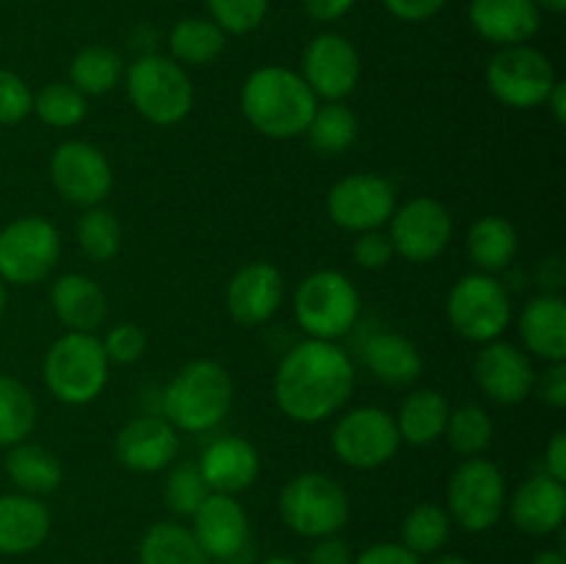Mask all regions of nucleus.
<instances>
[{"label": "nucleus", "instance_id": "52", "mask_svg": "<svg viewBox=\"0 0 566 564\" xmlns=\"http://www.w3.org/2000/svg\"><path fill=\"white\" fill-rule=\"evenodd\" d=\"M545 282L551 285L547 293H556V288L564 282V265L558 258H547L545 263H542V285H545Z\"/></svg>", "mask_w": 566, "mask_h": 564}, {"label": "nucleus", "instance_id": "44", "mask_svg": "<svg viewBox=\"0 0 566 564\" xmlns=\"http://www.w3.org/2000/svg\"><path fill=\"white\" fill-rule=\"evenodd\" d=\"M352 258L359 269L379 271L385 265H390V260L396 258V249H392V241L387 232L368 230L357 236V241L352 247Z\"/></svg>", "mask_w": 566, "mask_h": 564}, {"label": "nucleus", "instance_id": "3", "mask_svg": "<svg viewBox=\"0 0 566 564\" xmlns=\"http://www.w3.org/2000/svg\"><path fill=\"white\" fill-rule=\"evenodd\" d=\"M235 401L230 370L216 359H191L164 390V418L177 431L205 435L221 426Z\"/></svg>", "mask_w": 566, "mask_h": 564}, {"label": "nucleus", "instance_id": "2", "mask_svg": "<svg viewBox=\"0 0 566 564\" xmlns=\"http://www.w3.org/2000/svg\"><path fill=\"white\" fill-rule=\"evenodd\" d=\"M318 108V97L296 70L287 66H258L243 81L241 111L249 125L265 138L287 142L307 133Z\"/></svg>", "mask_w": 566, "mask_h": 564}, {"label": "nucleus", "instance_id": "29", "mask_svg": "<svg viewBox=\"0 0 566 564\" xmlns=\"http://www.w3.org/2000/svg\"><path fill=\"white\" fill-rule=\"evenodd\" d=\"M6 476H9L11 484L17 487V492H25V495L44 498L50 492H55L64 481V468H61V459L55 457L50 448L36 446V442H17L6 451L3 459Z\"/></svg>", "mask_w": 566, "mask_h": 564}, {"label": "nucleus", "instance_id": "36", "mask_svg": "<svg viewBox=\"0 0 566 564\" xmlns=\"http://www.w3.org/2000/svg\"><path fill=\"white\" fill-rule=\"evenodd\" d=\"M451 518H448L446 506L440 503H418L407 512L401 523V545L409 547L412 553L423 556H437L442 547L451 540Z\"/></svg>", "mask_w": 566, "mask_h": 564}, {"label": "nucleus", "instance_id": "45", "mask_svg": "<svg viewBox=\"0 0 566 564\" xmlns=\"http://www.w3.org/2000/svg\"><path fill=\"white\" fill-rule=\"evenodd\" d=\"M534 393L553 409L566 407V359L564 363H547L542 374H536Z\"/></svg>", "mask_w": 566, "mask_h": 564}, {"label": "nucleus", "instance_id": "21", "mask_svg": "<svg viewBox=\"0 0 566 564\" xmlns=\"http://www.w3.org/2000/svg\"><path fill=\"white\" fill-rule=\"evenodd\" d=\"M509 520L528 536H551L564 529L566 487L547 473H534L509 495Z\"/></svg>", "mask_w": 566, "mask_h": 564}, {"label": "nucleus", "instance_id": "8", "mask_svg": "<svg viewBox=\"0 0 566 564\" xmlns=\"http://www.w3.org/2000/svg\"><path fill=\"white\" fill-rule=\"evenodd\" d=\"M506 476L492 459H464L448 479L446 512L451 523H457L468 534H484L495 529L506 514Z\"/></svg>", "mask_w": 566, "mask_h": 564}, {"label": "nucleus", "instance_id": "6", "mask_svg": "<svg viewBox=\"0 0 566 564\" xmlns=\"http://www.w3.org/2000/svg\"><path fill=\"white\" fill-rule=\"evenodd\" d=\"M359 291L343 271L318 269L298 282L293 293V315L302 332L315 341L337 343L359 318Z\"/></svg>", "mask_w": 566, "mask_h": 564}, {"label": "nucleus", "instance_id": "55", "mask_svg": "<svg viewBox=\"0 0 566 564\" xmlns=\"http://www.w3.org/2000/svg\"><path fill=\"white\" fill-rule=\"evenodd\" d=\"M431 564H473V562H468L464 556H457V553H442V556H437Z\"/></svg>", "mask_w": 566, "mask_h": 564}, {"label": "nucleus", "instance_id": "14", "mask_svg": "<svg viewBox=\"0 0 566 564\" xmlns=\"http://www.w3.org/2000/svg\"><path fill=\"white\" fill-rule=\"evenodd\" d=\"M48 175L61 199L83 210L103 205L114 188L111 160L105 158L103 149L81 138H70L55 147V153L50 155Z\"/></svg>", "mask_w": 566, "mask_h": 564}, {"label": "nucleus", "instance_id": "51", "mask_svg": "<svg viewBox=\"0 0 566 564\" xmlns=\"http://www.w3.org/2000/svg\"><path fill=\"white\" fill-rule=\"evenodd\" d=\"M545 105L551 108L553 119H556V125H564L566 122V86L562 81H556V86H553V92L547 94Z\"/></svg>", "mask_w": 566, "mask_h": 564}, {"label": "nucleus", "instance_id": "4", "mask_svg": "<svg viewBox=\"0 0 566 564\" xmlns=\"http://www.w3.org/2000/svg\"><path fill=\"white\" fill-rule=\"evenodd\" d=\"M42 376L50 396L70 407H86L103 396L111 379V363L97 335L64 332L50 343Z\"/></svg>", "mask_w": 566, "mask_h": 564}, {"label": "nucleus", "instance_id": "33", "mask_svg": "<svg viewBox=\"0 0 566 564\" xmlns=\"http://www.w3.org/2000/svg\"><path fill=\"white\" fill-rule=\"evenodd\" d=\"M227 33L210 17H186L169 33L171 59L182 66H205L221 55Z\"/></svg>", "mask_w": 566, "mask_h": 564}, {"label": "nucleus", "instance_id": "25", "mask_svg": "<svg viewBox=\"0 0 566 564\" xmlns=\"http://www.w3.org/2000/svg\"><path fill=\"white\" fill-rule=\"evenodd\" d=\"M517 332L528 354L545 363L566 359V302L562 293H539L528 299L517 318Z\"/></svg>", "mask_w": 566, "mask_h": 564}, {"label": "nucleus", "instance_id": "24", "mask_svg": "<svg viewBox=\"0 0 566 564\" xmlns=\"http://www.w3.org/2000/svg\"><path fill=\"white\" fill-rule=\"evenodd\" d=\"M53 518L42 498L25 492L0 495V556H25L48 542Z\"/></svg>", "mask_w": 566, "mask_h": 564}, {"label": "nucleus", "instance_id": "56", "mask_svg": "<svg viewBox=\"0 0 566 564\" xmlns=\"http://www.w3.org/2000/svg\"><path fill=\"white\" fill-rule=\"evenodd\" d=\"M258 564H302V562H298V558H293V556H269V558H263V562H258Z\"/></svg>", "mask_w": 566, "mask_h": 564}, {"label": "nucleus", "instance_id": "43", "mask_svg": "<svg viewBox=\"0 0 566 564\" xmlns=\"http://www.w3.org/2000/svg\"><path fill=\"white\" fill-rule=\"evenodd\" d=\"M33 114V92L17 72L0 70V127L20 125Z\"/></svg>", "mask_w": 566, "mask_h": 564}, {"label": "nucleus", "instance_id": "57", "mask_svg": "<svg viewBox=\"0 0 566 564\" xmlns=\"http://www.w3.org/2000/svg\"><path fill=\"white\" fill-rule=\"evenodd\" d=\"M6 304H9V288H6V282L0 280V318H3L6 313Z\"/></svg>", "mask_w": 566, "mask_h": 564}, {"label": "nucleus", "instance_id": "18", "mask_svg": "<svg viewBox=\"0 0 566 564\" xmlns=\"http://www.w3.org/2000/svg\"><path fill=\"white\" fill-rule=\"evenodd\" d=\"M191 534L197 536L199 547L208 553L210 562H235L249 547V514L241 506L238 495L210 492L202 506L191 518Z\"/></svg>", "mask_w": 566, "mask_h": 564}, {"label": "nucleus", "instance_id": "50", "mask_svg": "<svg viewBox=\"0 0 566 564\" xmlns=\"http://www.w3.org/2000/svg\"><path fill=\"white\" fill-rule=\"evenodd\" d=\"M302 3L315 22H337L354 9L357 0H302Z\"/></svg>", "mask_w": 566, "mask_h": 564}, {"label": "nucleus", "instance_id": "37", "mask_svg": "<svg viewBox=\"0 0 566 564\" xmlns=\"http://www.w3.org/2000/svg\"><path fill=\"white\" fill-rule=\"evenodd\" d=\"M77 247L94 263H108L116 254L122 252V221L116 219L114 210H108L105 205H94V208L83 210V216L77 219L75 227Z\"/></svg>", "mask_w": 566, "mask_h": 564}, {"label": "nucleus", "instance_id": "20", "mask_svg": "<svg viewBox=\"0 0 566 564\" xmlns=\"http://www.w3.org/2000/svg\"><path fill=\"white\" fill-rule=\"evenodd\" d=\"M285 296V276L269 260L241 265L227 282V313L241 326H260L271 321Z\"/></svg>", "mask_w": 566, "mask_h": 564}, {"label": "nucleus", "instance_id": "32", "mask_svg": "<svg viewBox=\"0 0 566 564\" xmlns=\"http://www.w3.org/2000/svg\"><path fill=\"white\" fill-rule=\"evenodd\" d=\"M125 59L108 44H88L70 61V83L86 97L111 94L125 81Z\"/></svg>", "mask_w": 566, "mask_h": 564}, {"label": "nucleus", "instance_id": "27", "mask_svg": "<svg viewBox=\"0 0 566 564\" xmlns=\"http://www.w3.org/2000/svg\"><path fill=\"white\" fill-rule=\"evenodd\" d=\"M370 376L387 387H409L423 374V354L401 332H374L363 346Z\"/></svg>", "mask_w": 566, "mask_h": 564}, {"label": "nucleus", "instance_id": "22", "mask_svg": "<svg viewBox=\"0 0 566 564\" xmlns=\"http://www.w3.org/2000/svg\"><path fill=\"white\" fill-rule=\"evenodd\" d=\"M468 17L473 31L497 48L528 44L542 22L534 0H470Z\"/></svg>", "mask_w": 566, "mask_h": 564}, {"label": "nucleus", "instance_id": "1", "mask_svg": "<svg viewBox=\"0 0 566 564\" xmlns=\"http://www.w3.org/2000/svg\"><path fill=\"white\" fill-rule=\"evenodd\" d=\"M357 370L346 348L332 341L296 343L274 374V401L293 424H324L343 412L354 396Z\"/></svg>", "mask_w": 566, "mask_h": 564}, {"label": "nucleus", "instance_id": "15", "mask_svg": "<svg viewBox=\"0 0 566 564\" xmlns=\"http://www.w3.org/2000/svg\"><path fill=\"white\" fill-rule=\"evenodd\" d=\"M390 241L398 258L409 263H431L453 238V216L440 199L415 197L390 216Z\"/></svg>", "mask_w": 566, "mask_h": 564}, {"label": "nucleus", "instance_id": "10", "mask_svg": "<svg viewBox=\"0 0 566 564\" xmlns=\"http://www.w3.org/2000/svg\"><path fill=\"white\" fill-rule=\"evenodd\" d=\"M61 258V236L44 216H20L0 230V280L28 288L53 274Z\"/></svg>", "mask_w": 566, "mask_h": 564}, {"label": "nucleus", "instance_id": "49", "mask_svg": "<svg viewBox=\"0 0 566 564\" xmlns=\"http://www.w3.org/2000/svg\"><path fill=\"white\" fill-rule=\"evenodd\" d=\"M542 473H547L551 479L566 484V431L558 429L551 437L545 448V459H542Z\"/></svg>", "mask_w": 566, "mask_h": 564}, {"label": "nucleus", "instance_id": "39", "mask_svg": "<svg viewBox=\"0 0 566 564\" xmlns=\"http://www.w3.org/2000/svg\"><path fill=\"white\" fill-rule=\"evenodd\" d=\"M33 114L48 127H75L86 119L88 97L77 92L70 81L48 83L33 94Z\"/></svg>", "mask_w": 566, "mask_h": 564}, {"label": "nucleus", "instance_id": "35", "mask_svg": "<svg viewBox=\"0 0 566 564\" xmlns=\"http://www.w3.org/2000/svg\"><path fill=\"white\" fill-rule=\"evenodd\" d=\"M39 407L31 387L17 376L0 374V446L11 448L25 442L36 429Z\"/></svg>", "mask_w": 566, "mask_h": 564}, {"label": "nucleus", "instance_id": "40", "mask_svg": "<svg viewBox=\"0 0 566 564\" xmlns=\"http://www.w3.org/2000/svg\"><path fill=\"white\" fill-rule=\"evenodd\" d=\"M169 476L164 481V501L177 518H193L205 498L210 495V487L205 481L202 470L197 462H177L171 464Z\"/></svg>", "mask_w": 566, "mask_h": 564}, {"label": "nucleus", "instance_id": "19", "mask_svg": "<svg viewBox=\"0 0 566 564\" xmlns=\"http://www.w3.org/2000/svg\"><path fill=\"white\" fill-rule=\"evenodd\" d=\"M114 453L130 473H160L180 453V431L164 415H138L116 431Z\"/></svg>", "mask_w": 566, "mask_h": 564}, {"label": "nucleus", "instance_id": "47", "mask_svg": "<svg viewBox=\"0 0 566 564\" xmlns=\"http://www.w3.org/2000/svg\"><path fill=\"white\" fill-rule=\"evenodd\" d=\"M307 564H354L352 545L337 534L321 536V540H313Z\"/></svg>", "mask_w": 566, "mask_h": 564}, {"label": "nucleus", "instance_id": "11", "mask_svg": "<svg viewBox=\"0 0 566 564\" xmlns=\"http://www.w3.org/2000/svg\"><path fill=\"white\" fill-rule=\"evenodd\" d=\"M556 81L551 59L531 44L501 48L486 64V86L492 97L514 111L542 108Z\"/></svg>", "mask_w": 566, "mask_h": 564}, {"label": "nucleus", "instance_id": "48", "mask_svg": "<svg viewBox=\"0 0 566 564\" xmlns=\"http://www.w3.org/2000/svg\"><path fill=\"white\" fill-rule=\"evenodd\" d=\"M448 0H385L387 11L403 22H426L446 6Z\"/></svg>", "mask_w": 566, "mask_h": 564}, {"label": "nucleus", "instance_id": "12", "mask_svg": "<svg viewBox=\"0 0 566 564\" xmlns=\"http://www.w3.org/2000/svg\"><path fill=\"white\" fill-rule=\"evenodd\" d=\"M332 453L346 468L376 470L401 448L396 418L381 407L346 409L332 426Z\"/></svg>", "mask_w": 566, "mask_h": 564}, {"label": "nucleus", "instance_id": "42", "mask_svg": "<svg viewBox=\"0 0 566 564\" xmlns=\"http://www.w3.org/2000/svg\"><path fill=\"white\" fill-rule=\"evenodd\" d=\"M99 343L111 365H136L147 354V332L133 321L114 324Z\"/></svg>", "mask_w": 566, "mask_h": 564}, {"label": "nucleus", "instance_id": "9", "mask_svg": "<svg viewBox=\"0 0 566 564\" xmlns=\"http://www.w3.org/2000/svg\"><path fill=\"white\" fill-rule=\"evenodd\" d=\"M446 315L451 330L468 343L497 341L512 324V293L495 274L473 271L448 291Z\"/></svg>", "mask_w": 566, "mask_h": 564}, {"label": "nucleus", "instance_id": "26", "mask_svg": "<svg viewBox=\"0 0 566 564\" xmlns=\"http://www.w3.org/2000/svg\"><path fill=\"white\" fill-rule=\"evenodd\" d=\"M53 313L66 332H97L108 318V296L88 274H61L50 288Z\"/></svg>", "mask_w": 566, "mask_h": 564}, {"label": "nucleus", "instance_id": "16", "mask_svg": "<svg viewBox=\"0 0 566 564\" xmlns=\"http://www.w3.org/2000/svg\"><path fill=\"white\" fill-rule=\"evenodd\" d=\"M318 103H343L363 75L359 50L343 33H318L304 48L302 72Z\"/></svg>", "mask_w": 566, "mask_h": 564}, {"label": "nucleus", "instance_id": "31", "mask_svg": "<svg viewBox=\"0 0 566 564\" xmlns=\"http://www.w3.org/2000/svg\"><path fill=\"white\" fill-rule=\"evenodd\" d=\"M138 564H213L199 547L191 529L175 520H160L138 542Z\"/></svg>", "mask_w": 566, "mask_h": 564}, {"label": "nucleus", "instance_id": "38", "mask_svg": "<svg viewBox=\"0 0 566 564\" xmlns=\"http://www.w3.org/2000/svg\"><path fill=\"white\" fill-rule=\"evenodd\" d=\"M448 446L459 453V457H481L486 448L492 446V437H495V424H492V415L486 412L479 404H464V407L451 409L448 415L446 435Z\"/></svg>", "mask_w": 566, "mask_h": 564}, {"label": "nucleus", "instance_id": "30", "mask_svg": "<svg viewBox=\"0 0 566 564\" xmlns=\"http://www.w3.org/2000/svg\"><path fill=\"white\" fill-rule=\"evenodd\" d=\"M448 415H451V404L442 396L440 390H429V387H420L412 390L401 401V409L396 418L398 437L401 442H409L415 448L434 446L437 440H442L448 426Z\"/></svg>", "mask_w": 566, "mask_h": 564}, {"label": "nucleus", "instance_id": "54", "mask_svg": "<svg viewBox=\"0 0 566 564\" xmlns=\"http://www.w3.org/2000/svg\"><path fill=\"white\" fill-rule=\"evenodd\" d=\"M539 11H551V14H562L566 9V0H534Z\"/></svg>", "mask_w": 566, "mask_h": 564}, {"label": "nucleus", "instance_id": "17", "mask_svg": "<svg viewBox=\"0 0 566 564\" xmlns=\"http://www.w3.org/2000/svg\"><path fill=\"white\" fill-rule=\"evenodd\" d=\"M473 379L490 401L514 407L534 393L536 370L531 357L509 341H490L473 359Z\"/></svg>", "mask_w": 566, "mask_h": 564}, {"label": "nucleus", "instance_id": "28", "mask_svg": "<svg viewBox=\"0 0 566 564\" xmlns=\"http://www.w3.org/2000/svg\"><path fill=\"white\" fill-rule=\"evenodd\" d=\"M464 249H468V258L475 265V271L501 274V271H506L517 260V227L509 219H503V216H481V219L470 224Z\"/></svg>", "mask_w": 566, "mask_h": 564}, {"label": "nucleus", "instance_id": "7", "mask_svg": "<svg viewBox=\"0 0 566 564\" xmlns=\"http://www.w3.org/2000/svg\"><path fill=\"white\" fill-rule=\"evenodd\" d=\"M280 518L293 534L304 540L340 534L352 518V498L346 487L326 473H298L282 487Z\"/></svg>", "mask_w": 566, "mask_h": 564}, {"label": "nucleus", "instance_id": "5", "mask_svg": "<svg viewBox=\"0 0 566 564\" xmlns=\"http://www.w3.org/2000/svg\"><path fill=\"white\" fill-rule=\"evenodd\" d=\"M125 88L138 116L158 127L180 125L193 108V83L186 66L160 53H142L125 70Z\"/></svg>", "mask_w": 566, "mask_h": 564}, {"label": "nucleus", "instance_id": "46", "mask_svg": "<svg viewBox=\"0 0 566 564\" xmlns=\"http://www.w3.org/2000/svg\"><path fill=\"white\" fill-rule=\"evenodd\" d=\"M354 564H423L418 553L403 547L401 542H376L365 547L359 556H354Z\"/></svg>", "mask_w": 566, "mask_h": 564}, {"label": "nucleus", "instance_id": "13", "mask_svg": "<svg viewBox=\"0 0 566 564\" xmlns=\"http://www.w3.org/2000/svg\"><path fill=\"white\" fill-rule=\"evenodd\" d=\"M396 186L376 171H354L340 177L326 194V213L332 224L346 232L381 230L396 213Z\"/></svg>", "mask_w": 566, "mask_h": 564}, {"label": "nucleus", "instance_id": "41", "mask_svg": "<svg viewBox=\"0 0 566 564\" xmlns=\"http://www.w3.org/2000/svg\"><path fill=\"white\" fill-rule=\"evenodd\" d=\"M210 11V20L224 33L247 36L263 25L269 14V0H205Z\"/></svg>", "mask_w": 566, "mask_h": 564}, {"label": "nucleus", "instance_id": "53", "mask_svg": "<svg viewBox=\"0 0 566 564\" xmlns=\"http://www.w3.org/2000/svg\"><path fill=\"white\" fill-rule=\"evenodd\" d=\"M531 564H566V556L556 547H547V551H539Z\"/></svg>", "mask_w": 566, "mask_h": 564}, {"label": "nucleus", "instance_id": "34", "mask_svg": "<svg viewBox=\"0 0 566 564\" xmlns=\"http://www.w3.org/2000/svg\"><path fill=\"white\" fill-rule=\"evenodd\" d=\"M304 136L315 153L335 158L357 144L359 119L346 103H318Z\"/></svg>", "mask_w": 566, "mask_h": 564}, {"label": "nucleus", "instance_id": "23", "mask_svg": "<svg viewBox=\"0 0 566 564\" xmlns=\"http://www.w3.org/2000/svg\"><path fill=\"white\" fill-rule=\"evenodd\" d=\"M197 464L210 492H224V495L249 490L260 476V453L247 437H219L205 448Z\"/></svg>", "mask_w": 566, "mask_h": 564}]
</instances>
